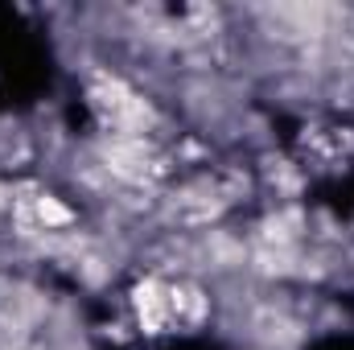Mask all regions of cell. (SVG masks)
Returning a JSON list of instances; mask_svg holds the SVG:
<instances>
[{"mask_svg": "<svg viewBox=\"0 0 354 350\" xmlns=\"http://www.w3.org/2000/svg\"><path fill=\"white\" fill-rule=\"evenodd\" d=\"M132 305H136V317L145 326V334H161L165 326H174V313H169V288L149 276L132 288Z\"/></svg>", "mask_w": 354, "mask_h": 350, "instance_id": "cell-1", "label": "cell"}, {"mask_svg": "<svg viewBox=\"0 0 354 350\" xmlns=\"http://www.w3.org/2000/svg\"><path fill=\"white\" fill-rule=\"evenodd\" d=\"M33 219L50 231V227H62V223H71V210L58 202V198H50V194H41L37 202H33Z\"/></svg>", "mask_w": 354, "mask_h": 350, "instance_id": "cell-2", "label": "cell"}]
</instances>
